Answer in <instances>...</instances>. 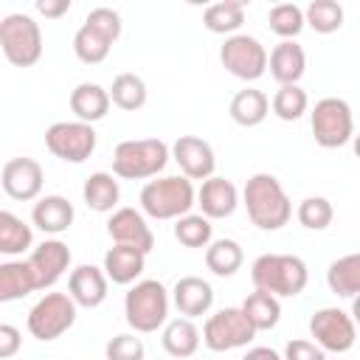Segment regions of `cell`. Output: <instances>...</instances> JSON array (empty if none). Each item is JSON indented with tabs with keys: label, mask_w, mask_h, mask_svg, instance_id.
Returning <instances> with one entry per match:
<instances>
[{
	"label": "cell",
	"mask_w": 360,
	"mask_h": 360,
	"mask_svg": "<svg viewBox=\"0 0 360 360\" xmlns=\"http://www.w3.org/2000/svg\"><path fill=\"white\" fill-rule=\"evenodd\" d=\"M242 200H245L250 222L262 231H278L292 217V202L276 174H267V172L253 174L245 183Z\"/></svg>",
	"instance_id": "1"
},
{
	"label": "cell",
	"mask_w": 360,
	"mask_h": 360,
	"mask_svg": "<svg viewBox=\"0 0 360 360\" xmlns=\"http://www.w3.org/2000/svg\"><path fill=\"white\" fill-rule=\"evenodd\" d=\"M250 278L256 290H264L276 298H295L298 292H304L309 281V270L301 256L262 253L250 267Z\"/></svg>",
	"instance_id": "2"
},
{
	"label": "cell",
	"mask_w": 360,
	"mask_h": 360,
	"mask_svg": "<svg viewBox=\"0 0 360 360\" xmlns=\"http://www.w3.org/2000/svg\"><path fill=\"white\" fill-rule=\"evenodd\" d=\"M197 205V191L186 174L149 180L141 188V208L152 219H180Z\"/></svg>",
	"instance_id": "3"
},
{
	"label": "cell",
	"mask_w": 360,
	"mask_h": 360,
	"mask_svg": "<svg viewBox=\"0 0 360 360\" xmlns=\"http://www.w3.org/2000/svg\"><path fill=\"white\" fill-rule=\"evenodd\" d=\"M124 315L127 323L146 335V332H158L160 326H166L169 321V292L158 278H143L135 281L127 295H124Z\"/></svg>",
	"instance_id": "4"
},
{
	"label": "cell",
	"mask_w": 360,
	"mask_h": 360,
	"mask_svg": "<svg viewBox=\"0 0 360 360\" xmlns=\"http://www.w3.org/2000/svg\"><path fill=\"white\" fill-rule=\"evenodd\" d=\"M169 146L160 138L121 141L112 152V174L124 180H146L166 169Z\"/></svg>",
	"instance_id": "5"
},
{
	"label": "cell",
	"mask_w": 360,
	"mask_h": 360,
	"mask_svg": "<svg viewBox=\"0 0 360 360\" xmlns=\"http://www.w3.org/2000/svg\"><path fill=\"white\" fill-rule=\"evenodd\" d=\"M0 48L14 68H31L42 56L39 22L28 14H6L0 20Z\"/></svg>",
	"instance_id": "6"
},
{
	"label": "cell",
	"mask_w": 360,
	"mask_h": 360,
	"mask_svg": "<svg viewBox=\"0 0 360 360\" xmlns=\"http://www.w3.org/2000/svg\"><path fill=\"white\" fill-rule=\"evenodd\" d=\"M309 127L315 135V143L323 149H338L343 143H349L354 138V118H352V107L343 98L326 96L321 101H315L312 112H309Z\"/></svg>",
	"instance_id": "7"
},
{
	"label": "cell",
	"mask_w": 360,
	"mask_h": 360,
	"mask_svg": "<svg viewBox=\"0 0 360 360\" xmlns=\"http://www.w3.org/2000/svg\"><path fill=\"white\" fill-rule=\"evenodd\" d=\"M76 307L70 292H45L28 312V332L37 340L62 338L76 321Z\"/></svg>",
	"instance_id": "8"
},
{
	"label": "cell",
	"mask_w": 360,
	"mask_h": 360,
	"mask_svg": "<svg viewBox=\"0 0 360 360\" xmlns=\"http://www.w3.org/2000/svg\"><path fill=\"white\" fill-rule=\"evenodd\" d=\"M219 62L231 76L242 82H256L264 76L270 56H267V48L256 37L233 34V37H225L219 48Z\"/></svg>",
	"instance_id": "9"
},
{
	"label": "cell",
	"mask_w": 360,
	"mask_h": 360,
	"mask_svg": "<svg viewBox=\"0 0 360 360\" xmlns=\"http://www.w3.org/2000/svg\"><path fill=\"white\" fill-rule=\"evenodd\" d=\"M256 338L253 323L248 321V315L242 312V307H225L219 312H214L205 326H202V343L211 352H231V349H242Z\"/></svg>",
	"instance_id": "10"
},
{
	"label": "cell",
	"mask_w": 360,
	"mask_h": 360,
	"mask_svg": "<svg viewBox=\"0 0 360 360\" xmlns=\"http://www.w3.org/2000/svg\"><path fill=\"white\" fill-rule=\"evenodd\" d=\"M45 146L65 163H84L96 152V129L84 121H56L45 129Z\"/></svg>",
	"instance_id": "11"
},
{
	"label": "cell",
	"mask_w": 360,
	"mask_h": 360,
	"mask_svg": "<svg viewBox=\"0 0 360 360\" xmlns=\"http://www.w3.org/2000/svg\"><path fill=\"white\" fill-rule=\"evenodd\" d=\"M309 335L315 338V343L323 352H335L343 354L354 346L357 340V323L352 321V315H346L338 307H323L318 312H312L309 318Z\"/></svg>",
	"instance_id": "12"
},
{
	"label": "cell",
	"mask_w": 360,
	"mask_h": 360,
	"mask_svg": "<svg viewBox=\"0 0 360 360\" xmlns=\"http://www.w3.org/2000/svg\"><path fill=\"white\" fill-rule=\"evenodd\" d=\"M28 267L34 273V284L37 290H48L53 287L65 270L70 267V248L59 239H45L42 245H37L31 253H28Z\"/></svg>",
	"instance_id": "13"
},
{
	"label": "cell",
	"mask_w": 360,
	"mask_h": 360,
	"mask_svg": "<svg viewBox=\"0 0 360 360\" xmlns=\"http://www.w3.org/2000/svg\"><path fill=\"white\" fill-rule=\"evenodd\" d=\"M42 180H45L42 166L34 158H11V160H6L3 174H0L3 191L11 200H20V202L37 200L39 191H42Z\"/></svg>",
	"instance_id": "14"
},
{
	"label": "cell",
	"mask_w": 360,
	"mask_h": 360,
	"mask_svg": "<svg viewBox=\"0 0 360 360\" xmlns=\"http://www.w3.org/2000/svg\"><path fill=\"white\" fill-rule=\"evenodd\" d=\"M172 158L177 160L180 172L188 180H208V177H214L217 155H214L211 143L197 138V135H180L174 141V146H172Z\"/></svg>",
	"instance_id": "15"
},
{
	"label": "cell",
	"mask_w": 360,
	"mask_h": 360,
	"mask_svg": "<svg viewBox=\"0 0 360 360\" xmlns=\"http://www.w3.org/2000/svg\"><path fill=\"white\" fill-rule=\"evenodd\" d=\"M107 233L115 245H127V248H138L141 253H149L155 248V236L152 228L146 225L143 214L135 208H115L112 217L107 219Z\"/></svg>",
	"instance_id": "16"
},
{
	"label": "cell",
	"mask_w": 360,
	"mask_h": 360,
	"mask_svg": "<svg viewBox=\"0 0 360 360\" xmlns=\"http://www.w3.org/2000/svg\"><path fill=\"white\" fill-rule=\"evenodd\" d=\"M197 205L202 208V217H208V219H225V217H231L236 211L239 191H236V186L231 180L214 174V177L202 180V186L197 191Z\"/></svg>",
	"instance_id": "17"
},
{
	"label": "cell",
	"mask_w": 360,
	"mask_h": 360,
	"mask_svg": "<svg viewBox=\"0 0 360 360\" xmlns=\"http://www.w3.org/2000/svg\"><path fill=\"white\" fill-rule=\"evenodd\" d=\"M107 273L104 267H96V264H79L76 270H70V278H68V292L70 298L79 304V307H98L104 304L107 298Z\"/></svg>",
	"instance_id": "18"
},
{
	"label": "cell",
	"mask_w": 360,
	"mask_h": 360,
	"mask_svg": "<svg viewBox=\"0 0 360 360\" xmlns=\"http://www.w3.org/2000/svg\"><path fill=\"white\" fill-rule=\"evenodd\" d=\"M172 301H174V307H177V312L183 318H197V315H205L211 309L214 290L200 276H183L172 287Z\"/></svg>",
	"instance_id": "19"
},
{
	"label": "cell",
	"mask_w": 360,
	"mask_h": 360,
	"mask_svg": "<svg viewBox=\"0 0 360 360\" xmlns=\"http://www.w3.org/2000/svg\"><path fill=\"white\" fill-rule=\"evenodd\" d=\"M267 68H270V76L278 82V87H281V84H298V79H301L304 70H307V53H304V48H301L298 42L281 39V42L270 51Z\"/></svg>",
	"instance_id": "20"
},
{
	"label": "cell",
	"mask_w": 360,
	"mask_h": 360,
	"mask_svg": "<svg viewBox=\"0 0 360 360\" xmlns=\"http://www.w3.org/2000/svg\"><path fill=\"white\" fill-rule=\"evenodd\" d=\"M76 211H73V202L62 194H45L34 202V211H31V219L34 225L42 231V233H62L70 228Z\"/></svg>",
	"instance_id": "21"
},
{
	"label": "cell",
	"mask_w": 360,
	"mask_h": 360,
	"mask_svg": "<svg viewBox=\"0 0 360 360\" xmlns=\"http://www.w3.org/2000/svg\"><path fill=\"white\" fill-rule=\"evenodd\" d=\"M110 104H112L110 90H104L96 82H82L70 93V110H73L76 121H84V124L101 121L110 112Z\"/></svg>",
	"instance_id": "22"
},
{
	"label": "cell",
	"mask_w": 360,
	"mask_h": 360,
	"mask_svg": "<svg viewBox=\"0 0 360 360\" xmlns=\"http://www.w3.org/2000/svg\"><path fill=\"white\" fill-rule=\"evenodd\" d=\"M146 267V253L127 245H112L104 253V273L112 284H135V278Z\"/></svg>",
	"instance_id": "23"
},
{
	"label": "cell",
	"mask_w": 360,
	"mask_h": 360,
	"mask_svg": "<svg viewBox=\"0 0 360 360\" xmlns=\"http://www.w3.org/2000/svg\"><path fill=\"white\" fill-rule=\"evenodd\" d=\"M160 343H163L166 354H172L177 360H186L200 349V329L194 326L191 318H174L163 326Z\"/></svg>",
	"instance_id": "24"
},
{
	"label": "cell",
	"mask_w": 360,
	"mask_h": 360,
	"mask_svg": "<svg viewBox=\"0 0 360 360\" xmlns=\"http://www.w3.org/2000/svg\"><path fill=\"white\" fill-rule=\"evenodd\" d=\"M228 112L239 127H259L270 112V98L256 87H245L231 98Z\"/></svg>",
	"instance_id": "25"
},
{
	"label": "cell",
	"mask_w": 360,
	"mask_h": 360,
	"mask_svg": "<svg viewBox=\"0 0 360 360\" xmlns=\"http://www.w3.org/2000/svg\"><path fill=\"white\" fill-rule=\"evenodd\" d=\"M326 284L340 298L360 295V253H346L335 259L326 270Z\"/></svg>",
	"instance_id": "26"
},
{
	"label": "cell",
	"mask_w": 360,
	"mask_h": 360,
	"mask_svg": "<svg viewBox=\"0 0 360 360\" xmlns=\"http://www.w3.org/2000/svg\"><path fill=\"white\" fill-rule=\"evenodd\" d=\"M82 197L87 202V208L98 211V214H107L118 205V197H121V188H118V180L110 174V172H93L87 180H84V188H82Z\"/></svg>",
	"instance_id": "27"
},
{
	"label": "cell",
	"mask_w": 360,
	"mask_h": 360,
	"mask_svg": "<svg viewBox=\"0 0 360 360\" xmlns=\"http://www.w3.org/2000/svg\"><path fill=\"white\" fill-rule=\"evenodd\" d=\"M34 273L28 267V262H3L0 264V301H17L25 298L28 292H34Z\"/></svg>",
	"instance_id": "28"
},
{
	"label": "cell",
	"mask_w": 360,
	"mask_h": 360,
	"mask_svg": "<svg viewBox=\"0 0 360 360\" xmlns=\"http://www.w3.org/2000/svg\"><path fill=\"white\" fill-rule=\"evenodd\" d=\"M242 312L248 315V321L253 323L256 332H267L278 323L281 318V304L276 295L264 292V290H253L245 301H242Z\"/></svg>",
	"instance_id": "29"
},
{
	"label": "cell",
	"mask_w": 360,
	"mask_h": 360,
	"mask_svg": "<svg viewBox=\"0 0 360 360\" xmlns=\"http://www.w3.org/2000/svg\"><path fill=\"white\" fill-rule=\"evenodd\" d=\"M110 48H112V39H110L107 34H101L98 28L87 25V22H84V25L76 31V37H73V53H76V59L84 62V65H98V62H104L107 53H110Z\"/></svg>",
	"instance_id": "30"
},
{
	"label": "cell",
	"mask_w": 360,
	"mask_h": 360,
	"mask_svg": "<svg viewBox=\"0 0 360 360\" xmlns=\"http://www.w3.org/2000/svg\"><path fill=\"white\" fill-rule=\"evenodd\" d=\"M34 233L31 228L11 211H0V253L3 256H20L31 248Z\"/></svg>",
	"instance_id": "31"
},
{
	"label": "cell",
	"mask_w": 360,
	"mask_h": 360,
	"mask_svg": "<svg viewBox=\"0 0 360 360\" xmlns=\"http://www.w3.org/2000/svg\"><path fill=\"white\" fill-rule=\"evenodd\" d=\"M245 262V253L239 248V242L233 239H217L205 248V267L214 273V276H233Z\"/></svg>",
	"instance_id": "32"
},
{
	"label": "cell",
	"mask_w": 360,
	"mask_h": 360,
	"mask_svg": "<svg viewBox=\"0 0 360 360\" xmlns=\"http://www.w3.org/2000/svg\"><path fill=\"white\" fill-rule=\"evenodd\" d=\"M245 22V3H214L202 11V25L211 34L233 37Z\"/></svg>",
	"instance_id": "33"
},
{
	"label": "cell",
	"mask_w": 360,
	"mask_h": 360,
	"mask_svg": "<svg viewBox=\"0 0 360 360\" xmlns=\"http://www.w3.org/2000/svg\"><path fill=\"white\" fill-rule=\"evenodd\" d=\"M110 98L118 110H127V112H135L146 104V84L141 76L135 73H118L112 79V87H110Z\"/></svg>",
	"instance_id": "34"
},
{
	"label": "cell",
	"mask_w": 360,
	"mask_h": 360,
	"mask_svg": "<svg viewBox=\"0 0 360 360\" xmlns=\"http://www.w3.org/2000/svg\"><path fill=\"white\" fill-rule=\"evenodd\" d=\"M304 20L318 34H335L343 25V6L335 0H312L304 8Z\"/></svg>",
	"instance_id": "35"
},
{
	"label": "cell",
	"mask_w": 360,
	"mask_h": 360,
	"mask_svg": "<svg viewBox=\"0 0 360 360\" xmlns=\"http://www.w3.org/2000/svg\"><path fill=\"white\" fill-rule=\"evenodd\" d=\"M307 107H309V98L298 84H281L270 101L273 115L281 121H298L307 112Z\"/></svg>",
	"instance_id": "36"
},
{
	"label": "cell",
	"mask_w": 360,
	"mask_h": 360,
	"mask_svg": "<svg viewBox=\"0 0 360 360\" xmlns=\"http://www.w3.org/2000/svg\"><path fill=\"white\" fill-rule=\"evenodd\" d=\"M211 219L202 214H186L174 222V239L183 248H208L211 245Z\"/></svg>",
	"instance_id": "37"
},
{
	"label": "cell",
	"mask_w": 360,
	"mask_h": 360,
	"mask_svg": "<svg viewBox=\"0 0 360 360\" xmlns=\"http://www.w3.org/2000/svg\"><path fill=\"white\" fill-rule=\"evenodd\" d=\"M267 22H270V31L278 34L281 39H292L304 31L307 20H304V8L295 6V3H278L270 8L267 14Z\"/></svg>",
	"instance_id": "38"
},
{
	"label": "cell",
	"mask_w": 360,
	"mask_h": 360,
	"mask_svg": "<svg viewBox=\"0 0 360 360\" xmlns=\"http://www.w3.org/2000/svg\"><path fill=\"white\" fill-rule=\"evenodd\" d=\"M295 217H298V222H301L304 228H309V231H323V228L332 225L335 208H332V202H329L326 197H304V200L298 202V208H295Z\"/></svg>",
	"instance_id": "39"
},
{
	"label": "cell",
	"mask_w": 360,
	"mask_h": 360,
	"mask_svg": "<svg viewBox=\"0 0 360 360\" xmlns=\"http://www.w3.org/2000/svg\"><path fill=\"white\" fill-rule=\"evenodd\" d=\"M104 354H107V360H143L146 357V346H143L141 338L124 332V335H115L107 343Z\"/></svg>",
	"instance_id": "40"
},
{
	"label": "cell",
	"mask_w": 360,
	"mask_h": 360,
	"mask_svg": "<svg viewBox=\"0 0 360 360\" xmlns=\"http://www.w3.org/2000/svg\"><path fill=\"white\" fill-rule=\"evenodd\" d=\"M84 22L93 25V28H98L101 34H107L112 42L121 37V17H118V11H112V8H107V6L93 8V11L84 17Z\"/></svg>",
	"instance_id": "41"
},
{
	"label": "cell",
	"mask_w": 360,
	"mask_h": 360,
	"mask_svg": "<svg viewBox=\"0 0 360 360\" xmlns=\"http://www.w3.org/2000/svg\"><path fill=\"white\" fill-rule=\"evenodd\" d=\"M284 360H326V354L318 343L298 338V340H290L284 346Z\"/></svg>",
	"instance_id": "42"
},
{
	"label": "cell",
	"mask_w": 360,
	"mask_h": 360,
	"mask_svg": "<svg viewBox=\"0 0 360 360\" xmlns=\"http://www.w3.org/2000/svg\"><path fill=\"white\" fill-rule=\"evenodd\" d=\"M20 343H22L20 329L11 326V323H0V357H3V360L14 357V354L20 352Z\"/></svg>",
	"instance_id": "43"
},
{
	"label": "cell",
	"mask_w": 360,
	"mask_h": 360,
	"mask_svg": "<svg viewBox=\"0 0 360 360\" xmlns=\"http://www.w3.org/2000/svg\"><path fill=\"white\" fill-rule=\"evenodd\" d=\"M37 11L51 17V20H56V17L70 11V0H37Z\"/></svg>",
	"instance_id": "44"
},
{
	"label": "cell",
	"mask_w": 360,
	"mask_h": 360,
	"mask_svg": "<svg viewBox=\"0 0 360 360\" xmlns=\"http://www.w3.org/2000/svg\"><path fill=\"white\" fill-rule=\"evenodd\" d=\"M242 360H284V357L276 349H270V346H253V349L245 352Z\"/></svg>",
	"instance_id": "45"
},
{
	"label": "cell",
	"mask_w": 360,
	"mask_h": 360,
	"mask_svg": "<svg viewBox=\"0 0 360 360\" xmlns=\"http://www.w3.org/2000/svg\"><path fill=\"white\" fill-rule=\"evenodd\" d=\"M352 321L360 326V295H354V298H352Z\"/></svg>",
	"instance_id": "46"
},
{
	"label": "cell",
	"mask_w": 360,
	"mask_h": 360,
	"mask_svg": "<svg viewBox=\"0 0 360 360\" xmlns=\"http://www.w3.org/2000/svg\"><path fill=\"white\" fill-rule=\"evenodd\" d=\"M352 141H354V155H357V158H360V135H354V138H352Z\"/></svg>",
	"instance_id": "47"
}]
</instances>
